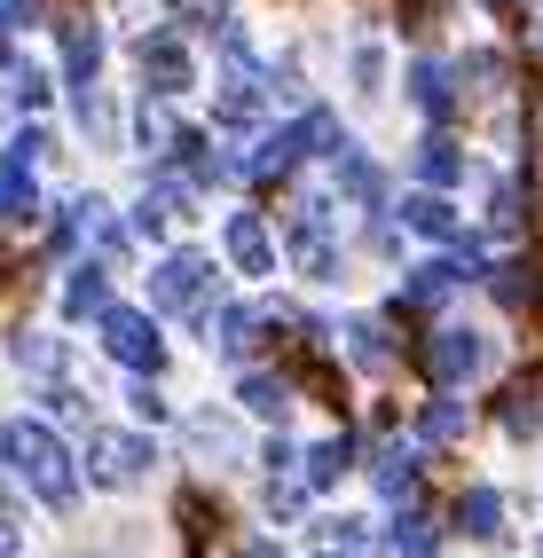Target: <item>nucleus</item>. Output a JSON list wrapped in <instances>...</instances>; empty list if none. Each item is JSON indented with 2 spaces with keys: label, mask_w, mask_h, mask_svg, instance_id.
<instances>
[{
  "label": "nucleus",
  "mask_w": 543,
  "mask_h": 558,
  "mask_svg": "<svg viewBox=\"0 0 543 558\" xmlns=\"http://www.w3.org/2000/svg\"><path fill=\"white\" fill-rule=\"evenodd\" d=\"M0 457L16 464V480H24V488L40 496L48 511H71V504H80V488H87L80 457H71L63 433L40 425V417H9V425H0Z\"/></svg>",
  "instance_id": "obj_1"
},
{
  "label": "nucleus",
  "mask_w": 543,
  "mask_h": 558,
  "mask_svg": "<svg viewBox=\"0 0 543 558\" xmlns=\"http://www.w3.org/2000/svg\"><path fill=\"white\" fill-rule=\"evenodd\" d=\"M95 330H102V354H111L119 369H134V378H158L166 369V339H158V323L142 307H102Z\"/></svg>",
  "instance_id": "obj_2"
},
{
  "label": "nucleus",
  "mask_w": 543,
  "mask_h": 558,
  "mask_svg": "<svg viewBox=\"0 0 543 558\" xmlns=\"http://www.w3.org/2000/svg\"><path fill=\"white\" fill-rule=\"evenodd\" d=\"M158 464V449H150V440H142V433H119V425H102L95 440H87V488H102V496H119V488H134V480L142 472H150Z\"/></svg>",
  "instance_id": "obj_3"
},
{
  "label": "nucleus",
  "mask_w": 543,
  "mask_h": 558,
  "mask_svg": "<svg viewBox=\"0 0 543 558\" xmlns=\"http://www.w3.org/2000/svg\"><path fill=\"white\" fill-rule=\"evenodd\" d=\"M134 71H142V87H150V95H181V87L197 80V56L166 24V32H142V40H134Z\"/></svg>",
  "instance_id": "obj_4"
},
{
  "label": "nucleus",
  "mask_w": 543,
  "mask_h": 558,
  "mask_svg": "<svg viewBox=\"0 0 543 558\" xmlns=\"http://www.w3.org/2000/svg\"><path fill=\"white\" fill-rule=\"evenodd\" d=\"M205 291H213V259L205 252H166L158 276H150V307L158 315H190Z\"/></svg>",
  "instance_id": "obj_5"
},
{
  "label": "nucleus",
  "mask_w": 543,
  "mask_h": 558,
  "mask_svg": "<svg viewBox=\"0 0 543 558\" xmlns=\"http://www.w3.org/2000/svg\"><path fill=\"white\" fill-rule=\"evenodd\" d=\"M425 369H433V386H464V378H481L488 369V330H433V347H425Z\"/></svg>",
  "instance_id": "obj_6"
},
{
  "label": "nucleus",
  "mask_w": 543,
  "mask_h": 558,
  "mask_svg": "<svg viewBox=\"0 0 543 558\" xmlns=\"http://www.w3.org/2000/svg\"><path fill=\"white\" fill-rule=\"evenodd\" d=\"M221 252H229V268H237L244 283L276 276V244H268V229H261V213H229V220H221Z\"/></svg>",
  "instance_id": "obj_7"
},
{
  "label": "nucleus",
  "mask_w": 543,
  "mask_h": 558,
  "mask_svg": "<svg viewBox=\"0 0 543 558\" xmlns=\"http://www.w3.org/2000/svg\"><path fill=\"white\" fill-rule=\"evenodd\" d=\"M307 158V142H300V126H276V134H261L252 150H237V181L244 190H261V181H276V173H292Z\"/></svg>",
  "instance_id": "obj_8"
},
{
  "label": "nucleus",
  "mask_w": 543,
  "mask_h": 558,
  "mask_svg": "<svg viewBox=\"0 0 543 558\" xmlns=\"http://www.w3.org/2000/svg\"><path fill=\"white\" fill-rule=\"evenodd\" d=\"M56 56H63V87H95L102 80V24L95 16L56 24Z\"/></svg>",
  "instance_id": "obj_9"
},
{
  "label": "nucleus",
  "mask_w": 543,
  "mask_h": 558,
  "mask_svg": "<svg viewBox=\"0 0 543 558\" xmlns=\"http://www.w3.org/2000/svg\"><path fill=\"white\" fill-rule=\"evenodd\" d=\"M102 307H111V259H80V268L63 276L56 315H63V323H95Z\"/></svg>",
  "instance_id": "obj_10"
},
{
  "label": "nucleus",
  "mask_w": 543,
  "mask_h": 558,
  "mask_svg": "<svg viewBox=\"0 0 543 558\" xmlns=\"http://www.w3.org/2000/svg\"><path fill=\"white\" fill-rule=\"evenodd\" d=\"M402 229L433 236V244H464V220H457L449 190H425V181H418V197H402Z\"/></svg>",
  "instance_id": "obj_11"
},
{
  "label": "nucleus",
  "mask_w": 543,
  "mask_h": 558,
  "mask_svg": "<svg viewBox=\"0 0 543 558\" xmlns=\"http://www.w3.org/2000/svg\"><path fill=\"white\" fill-rule=\"evenodd\" d=\"M410 102L425 110V119H449V110H457V63L418 56V63H410Z\"/></svg>",
  "instance_id": "obj_12"
},
{
  "label": "nucleus",
  "mask_w": 543,
  "mask_h": 558,
  "mask_svg": "<svg viewBox=\"0 0 543 558\" xmlns=\"http://www.w3.org/2000/svg\"><path fill=\"white\" fill-rule=\"evenodd\" d=\"M339 339H347V362L362 369V378L394 369V330H386V323H371V315H347V323H339Z\"/></svg>",
  "instance_id": "obj_13"
},
{
  "label": "nucleus",
  "mask_w": 543,
  "mask_h": 558,
  "mask_svg": "<svg viewBox=\"0 0 543 558\" xmlns=\"http://www.w3.org/2000/svg\"><path fill=\"white\" fill-rule=\"evenodd\" d=\"M331 166H339V197H354V205H371V213H386V205H378V197H386V166H378V158H362L354 142H347V150H339Z\"/></svg>",
  "instance_id": "obj_14"
},
{
  "label": "nucleus",
  "mask_w": 543,
  "mask_h": 558,
  "mask_svg": "<svg viewBox=\"0 0 543 558\" xmlns=\"http://www.w3.org/2000/svg\"><path fill=\"white\" fill-rule=\"evenodd\" d=\"M283 409H292V393H283V378H268V369H244V378H237V417L283 425Z\"/></svg>",
  "instance_id": "obj_15"
},
{
  "label": "nucleus",
  "mask_w": 543,
  "mask_h": 558,
  "mask_svg": "<svg viewBox=\"0 0 543 558\" xmlns=\"http://www.w3.org/2000/svg\"><path fill=\"white\" fill-rule=\"evenodd\" d=\"M464 268H473V259H418L402 291H410L418 307H442V300H457V283H464Z\"/></svg>",
  "instance_id": "obj_16"
},
{
  "label": "nucleus",
  "mask_w": 543,
  "mask_h": 558,
  "mask_svg": "<svg viewBox=\"0 0 543 558\" xmlns=\"http://www.w3.org/2000/svg\"><path fill=\"white\" fill-rule=\"evenodd\" d=\"M347 457H354V440L347 433H331V440H315V449H300V480L323 496V488H339L347 480Z\"/></svg>",
  "instance_id": "obj_17"
},
{
  "label": "nucleus",
  "mask_w": 543,
  "mask_h": 558,
  "mask_svg": "<svg viewBox=\"0 0 543 558\" xmlns=\"http://www.w3.org/2000/svg\"><path fill=\"white\" fill-rule=\"evenodd\" d=\"M410 166H418L425 190H457V181H464V158H457V142H449V134H425Z\"/></svg>",
  "instance_id": "obj_18"
},
{
  "label": "nucleus",
  "mask_w": 543,
  "mask_h": 558,
  "mask_svg": "<svg viewBox=\"0 0 543 558\" xmlns=\"http://www.w3.org/2000/svg\"><path fill=\"white\" fill-rule=\"evenodd\" d=\"M457 527L473 535V543H496V535H504V496H496V488H464V496H457Z\"/></svg>",
  "instance_id": "obj_19"
},
{
  "label": "nucleus",
  "mask_w": 543,
  "mask_h": 558,
  "mask_svg": "<svg viewBox=\"0 0 543 558\" xmlns=\"http://www.w3.org/2000/svg\"><path fill=\"white\" fill-rule=\"evenodd\" d=\"M371 488H378L386 504H402V496L418 488V449H410V440H394V449H378V472H371Z\"/></svg>",
  "instance_id": "obj_20"
},
{
  "label": "nucleus",
  "mask_w": 543,
  "mask_h": 558,
  "mask_svg": "<svg viewBox=\"0 0 543 558\" xmlns=\"http://www.w3.org/2000/svg\"><path fill=\"white\" fill-rule=\"evenodd\" d=\"M9 354H16V362H24L32 378H40V386H48V378H63V369H71V347H63V339H48V330H24V339H16Z\"/></svg>",
  "instance_id": "obj_21"
},
{
  "label": "nucleus",
  "mask_w": 543,
  "mask_h": 558,
  "mask_svg": "<svg viewBox=\"0 0 543 558\" xmlns=\"http://www.w3.org/2000/svg\"><path fill=\"white\" fill-rule=\"evenodd\" d=\"M71 110H80V126L102 142V150H119V110H111V95H102V80L95 87H71Z\"/></svg>",
  "instance_id": "obj_22"
},
{
  "label": "nucleus",
  "mask_w": 543,
  "mask_h": 558,
  "mask_svg": "<svg viewBox=\"0 0 543 558\" xmlns=\"http://www.w3.org/2000/svg\"><path fill=\"white\" fill-rule=\"evenodd\" d=\"M394 558H433L442 550V527H433V519H394Z\"/></svg>",
  "instance_id": "obj_23"
},
{
  "label": "nucleus",
  "mask_w": 543,
  "mask_h": 558,
  "mask_svg": "<svg viewBox=\"0 0 543 558\" xmlns=\"http://www.w3.org/2000/svg\"><path fill=\"white\" fill-rule=\"evenodd\" d=\"M347 71H354V95H386V48H378V40H362V48L347 56Z\"/></svg>",
  "instance_id": "obj_24"
},
{
  "label": "nucleus",
  "mask_w": 543,
  "mask_h": 558,
  "mask_svg": "<svg viewBox=\"0 0 543 558\" xmlns=\"http://www.w3.org/2000/svg\"><path fill=\"white\" fill-rule=\"evenodd\" d=\"M252 339H261V307H229L221 315V347L229 354H252Z\"/></svg>",
  "instance_id": "obj_25"
},
{
  "label": "nucleus",
  "mask_w": 543,
  "mask_h": 558,
  "mask_svg": "<svg viewBox=\"0 0 543 558\" xmlns=\"http://www.w3.org/2000/svg\"><path fill=\"white\" fill-rule=\"evenodd\" d=\"M457 433H464V409L457 401H433L425 417H418V440H457Z\"/></svg>",
  "instance_id": "obj_26"
},
{
  "label": "nucleus",
  "mask_w": 543,
  "mask_h": 558,
  "mask_svg": "<svg viewBox=\"0 0 543 558\" xmlns=\"http://www.w3.org/2000/svg\"><path fill=\"white\" fill-rule=\"evenodd\" d=\"M488 229H496V236L520 229V190H512V181H496V190H488Z\"/></svg>",
  "instance_id": "obj_27"
},
{
  "label": "nucleus",
  "mask_w": 543,
  "mask_h": 558,
  "mask_svg": "<svg viewBox=\"0 0 543 558\" xmlns=\"http://www.w3.org/2000/svg\"><path fill=\"white\" fill-rule=\"evenodd\" d=\"M126 401H134V417H142V425H166V417H173V401H166V393H158L150 378H142V386H134Z\"/></svg>",
  "instance_id": "obj_28"
},
{
  "label": "nucleus",
  "mask_w": 543,
  "mask_h": 558,
  "mask_svg": "<svg viewBox=\"0 0 543 558\" xmlns=\"http://www.w3.org/2000/svg\"><path fill=\"white\" fill-rule=\"evenodd\" d=\"M16 102L24 110H48V71H16Z\"/></svg>",
  "instance_id": "obj_29"
},
{
  "label": "nucleus",
  "mask_w": 543,
  "mask_h": 558,
  "mask_svg": "<svg viewBox=\"0 0 543 558\" xmlns=\"http://www.w3.org/2000/svg\"><path fill=\"white\" fill-rule=\"evenodd\" d=\"M24 550V527H9V519H0V558H16Z\"/></svg>",
  "instance_id": "obj_30"
},
{
  "label": "nucleus",
  "mask_w": 543,
  "mask_h": 558,
  "mask_svg": "<svg viewBox=\"0 0 543 558\" xmlns=\"http://www.w3.org/2000/svg\"><path fill=\"white\" fill-rule=\"evenodd\" d=\"M0 16H32V0H0Z\"/></svg>",
  "instance_id": "obj_31"
},
{
  "label": "nucleus",
  "mask_w": 543,
  "mask_h": 558,
  "mask_svg": "<svg viewBox=\"0 0 543 558\" xmlns=\"http://www.w3.org/2000/svg\"><path fill=\"white\" fill-rule=\"evenodd\" d=\"M237 558H276V550H268V543H252V550H237Z\"/></svg>",
  "instance_id": "obj_32"
},
{
  "label": "nucleus",
  "mask_w": 543,
  "mask_h": 558,
  "mask_svg": "<svg viewBox=\"0 0 543 558\" xmlns=\"http://www.w3.org/2000/svg\"><path fill=\"white\" fill-rule=\"evenodd\" d=\"M0 63H9V16H0Z\"/></svg>",
  "instance_id": "obj_33"
},
{
  "label": "nucleus",
  "mask_w": 543,
  "mask_h": 558,
  "mask_svg": "<svg viewBox=\"0 0 543 558\" xmlns=\"http://www.w3.org/2000/svg\"><path fill=\"white\" fill-rule=\"evenodd\" d=\"M0 119H9V87H0Z\"/></svg>",
  "instance_id": "obj_34"
},
{
  "label": "nucleus",
  "mask_w": 543,
  "mask_h": 558,
  "mask_svg": "<svg viewBox=\"0 0 543 558\" xmlns=\"http://www.w3.org/2000/svg\"><path fill=\"white\" fill-rule=\"evenodd\" d=\"M339 558H354V550H339Z\"/></svg>",
  "instance_id": "obj_35"
},
{
  "label": "nucleus",
  "mask_w": 543,
  "mask_h": 558,
  "mask_svg": "<svg viewBox=\"0 0 543 558\" xmlns=\"http://www.w3.org/2000/svg\"><path fill=\"white\" fill-rule=\"evenodd\" d=\"M0 464H9V457H0Z\"/></svg>",
  "instance_id": "obj_36"
}]
</instances>
